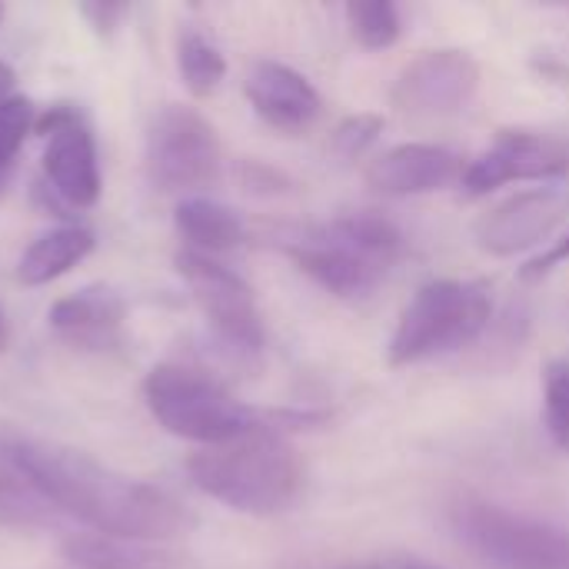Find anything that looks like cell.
<instances>
[{"instance_id":"f1b7e54d","label":"cell","mask_w":569,"mask_h":569,"mask_svg":"<svg viewBox=\"0 0 569 569\" xmlns=\"http://www.w3.org/2000/svg\"><path fill=\"white\" fill-rule=\"evenodd\" d=\"M7 347V323H3V313H0V350Z\"/></svg>"},{"instance_id":"5b68a950","label":"cell","mask_w":569,"mask_h":569,"mask_svg":"<svg viewBox=\"0 0 569 569\" xmlns=\"http://www.w3.org/2000/svg\"><path fill=\"white\" fill-rule=\"evenodd\" d=\"M143 400L167 433L200 447H220L260 427L257 413L223 383L180 363L153 367L143 380Z\"/></svg>"},{"instance_id":"9c48e42d","label":"cell","mask_w":569,"mask_h":569,"mask_svg":"<svg viewBox=\"0 0 569 569\" xmlns=\"http://www.w3.org/2000/svg\"><path fill=\"white\" fill-rule=\"evenodd\" d=\"M569 173V137L557 133H530V130H503L490 150H483L463 170V193L483 197L513 180H557Z\"/></svg>"},{"instance_id":"7c38bea8","label":"cell","mask_w":569,"mask_h":569,"mask_svg":"<svg viewBox=\"0 0 569 569\" xmlns=\"http://www.w3.org/2000/svg\"><path fill=\"white\" fill-rule=\"evenodd\" d=\"M37 130L47 137L43 177L50 190L73 210H87L100 200V160L87 123L70 107H53Z\"/></svg>"},{"instance_id":"484cf974","label":"cell","mask_w":569,"mask_h":569,"mask_svg":"<svg viewBox=\"0 0 569 569\" xmlns=\"http://www.w3.org/2000/svg\"><path fill=\"white\" fill-rule=\"evenodd\" d=\"M243 173H247V187H253V190H283L280 183H283V177L280 173H273L270 167H260V163H247L243 167Z\"/></svg>"},{"instance_id":"6da1fadb","label":"cell","mask_w":569,"mask_h":569,"mask_svg":"<svg viewBox=\"0 0 569 569\" xmlns=\"http://www.w3.org/2000/svg\"><path fill=\"white\" fill-rule=\"evenodd\" d=\"M0 460L43 503L103 537L167 543L190 527L187 510L163 490L123 477L93 457L0 423Z\"/></svg>"},{"instance_id":"30bf717a","label":"cell","mask_w":569,"mask_h":569,"mask_svg":"<svg viewBox=\"0 0 569 569\" xmlns=\"http://www.w3.org/2000/svg\"><path fill=\"white\" fill-rule=\"evenodd\" d=\"M480 90V63L467 50H427L403 67L393 87V103L417 117L460 113Z\"/></svg>"},{"instance_id":"4fadbf2b","label":"cell","mask_w":569,"mask_h":569,"mask_svg":"<svg viewBox=\"0 0 569 569\" xmlns=\"http://www.w3.org/2000/svg\"><path fill=\"white\" fill-rule=\"evenodd\" d=\"M460 153L437 143H400L367 167V183L387 197H420L463 180Z\"/></svg>"},{"instance_id":"e0dca14e","label":"cell","mask_w":569,"mask_h":569,"mask_svg":"<svg viewBox=\"0 0 569 569\" xmlns=\"http://www.w3.org/2000/svg\"><path fill=\"white\" fill-rule=\"evenodd\" d=\"M173 223H177L180 237L190 243L187 250L203 253V257L227 253V250L240 247L243 237H247L243 220L230 207H223L217 200H207V197L180 200L177 213H173Z\"/></svg>"},{"instance_id":"d4e9b609","label":"cell","mask_w":569,"mask_h":569,"mask_svg":"<svg viewBox=\"0 0 569 569\" xmlns=\"http://www.w3.org/2000/svg\"><path fill=\"white\" fill-rule=\"evenodd\" d=\"M340 569H443L427 563V560H417V557H383V560H363V563H350V567Z\"/></svg>"},{"instance_id":"7a4b0ae2","label":"cell","mask_w":569,"mask_h":569,"mask_svg":"<svg viewBox=\"0 0 569 569\" xmlns=\"http://www.w3.org/2000/svg\"><path fill=\"white\" fill-rule=\"evenodd\" d=\"M187 473L200 493L250 517L287 510L303 480L297 450L270 427H253L230 443L203 447L190 457Z\"/></svg>"},{"instance_id":"83f0119b","label":"cell","mask_w":569,"mask_h":569,"mask_svg":"<svg viewBox=\"0 0 569 569\" xmlns=\"http://www.w3.org/2000/svg\"><path fill=\"white\" fill-rule=\"evenodd\" d=\"M13 80H17V77H13L10 63H3V60H0V103L10 97V90H13Z\"/></svg>"},{"instance_id":"2e32d148","label":"cell","mask_w":569,"mask_h":569,"mask_svg":"<svg viewBox=\"0 0 569 569\" xmlns=\"http://www.w3.org/2000/svg\"><path fill=\"white\" fill-rule=\"evenodd\" d=\"M63 557L77 569H197V563L150 540L103 537V533H73L63 540Z\"/></svg>"},{"instance_id":"ffe728a7","label":"cell","mask_w":569,"mask_h":569,"mask_svg":"<svg viewBox=\"0 0 569 569\" xmlns=\"http://www.w3.org/2000/svg\"><path fill=\"white\" fill-rule=\"evenodd\" d=\"M347 23L357 43H363L367 50H387L400 40V10L390 0L347 3Z\"/></svg>"},{"instance_id":"603a6c76","label":"cell","mask_w":569,"mask_h":569,"mask_svg":"<svg viewBox=\"0 0 569 569\" xmlns=\"http://www.w3.org/2000/svg\"><path fill=\"white\" fill-rule=\"evenodd\" d=\"M380 133H383V117H377V113H357V117H347L333 130L330 147H333V153L340 160H357V157H363L377 143Z\"/></svg>"},{"instance_id":"44dd1931","label":"cell","mask_w":569,"mask_h":569,"mask_svg":"<svg viewBox=\"0 0 569 569\" xmlns=\"http://www.w3.org/2000/svg\"><path fill=\"white\" fill-rule=\"evenodd\" d=\"M543 413L553 443L569 450V363L563 360H553L543 373Z\"/></svg>"},{"instance_id":"ba28073f","label":"cell","mask_w":569,"mask_h":569,"mask_svg":"<svg viewBox=\"0 0 569 569\" xmlns=\"http://www.w3.org/2000/svg\"><path fill=\"white\" fill-rule=\"evenodd\" d=\"M173 263L183 283L190 287L197 307L203 310L207 323L213 327L217 340L227 343L233 353L257 357L263 350V317L257 310L250 283L213 257L193 250H180Z\"/></svg>"},{"instance_id":"cb8c5ba5","label":"cell","mask_w":569,"mask_h":569,"mask_svg":"<svg viewBox=\"0 0 569 569\" xmlns=\"http://www.w3.org/2000/svg\"><path fill=\"white\" fill-rule=\"evenodd\" d=\"M569 260V233L563 240H557L550 250H543L540 257H533L523 270H520V277L523 280H537V277H543V273H550V270H557L560 263H567Z\"/></svg>"},{"instance_id":"8992f818","label":"cell","mask_w":569,"mask_h":569,"mask_svg":"<svg viewBox=\"0 0 569 569\" xmlns=\"http://www.w3.org/2000/svg\"><path fill=\"white\" fill-rule=\"evenodd\" d=\"M453 530L490 569H569L567 530L490 500H460L453 507Z\"/></svg>"},{"instance_id":"9a60e30c","label":"cell","mask_w":569,"mask_h":569,"mask_svg":"<svg viewBox=\"0 0 569 569\" xmlns=\"http://www.w3.org/2000/svg\"><path fill=\"white\" fill-rule=\"evenodd\" d=\"M123 300L107 287H83L63 300H57L47 313L57 337H63L77 350H113L123 333Z\"/></svg>"},{"instance_id":"d6986e66","label":"cell","mask_w":569,"mask_h":569,"mask_svg":"<svg viewBox=\"0 0 569 569\" xmlns=\"http://www.w3.org/2000/svg\"><path fill=\"white\" fill-rule=\"evenodd\" d=\"M177 67H180V77L187 83V90L193 97H210L223 77H227V60L220 53V47L203 37L200 30H183L180 40H177Z\"/></svg>"},{"instance_id":"277c9868","label":"cell","mask_w":569,"mask_h":569,"mask_svg":"<svg viewBox=\"0 0 569 569\" xmlns=\"http://www.w3.org/2000/svg\"><path fill=\"white\" fill-rule=\"evenodd\" d=\"M493 313L490 290L473 280H430L403 307L387 347L393 367L423 363L430 357L473 343Z\"/></svg>"},{"instance_id":"7402d4cb","label":"cell","mask_w":569,"mask_h":569,"mask_svg":"<svg viewBox=\"0 0 569 569\" xmlns=\"http://www.w3.org/2000/svg\"><path fill=\"white\" fill-rule=\"evenodd\" d=\"M33 127V107L27 97H7L0 103V177L20 153L27 133Z\"/></svg>"},{"instance_id":"5bb4252c","label":"cell","mask_w":569,"mask_h":569,"mask_svg":"<svg viewBox=\"0 0 569 569\" xmlns=\"http://www.w3.org/2000/svg\"><path fill=\"white\" fill-rule=\"evenodd\" d=\"M247 97L253 110L277 130H303L320 117L317 87L293 67L277 60H257L247 73Z\"/></svg>"},{"instance_id":"ac0fdd59","label":"cell","mask_w":569,"mask_h":569,"mask_svg":"<svg viewBox=\"0 0 569 569\" xmlns=\"http://www.w3.org/2000/svg\"><path fill=\"white\" fill-rule=\"evenodd\" d=\"M93 250V233L83 230V227H57V230H47L43 237H37L23 257H20V267H17V277L20 283L27 287H43L63 273H70L80 260H87Z\"/></svg>"},{"instance_id":"f546056e","label":"cell","mask_w":569,"mask_h":569,"mask_svg":"<svg viewBox=\"0 0 569 569\" xmlns=\"http://www.w3.org/2000/svg\"><path fill=\"white\" fill-rule=\"evenodd\" d=\"M0 17H3V7H0Z\"/></svg>"},{"instance_id":"3957f363","label":"cell","mask_w":569,"mask_h":569,"mask_svg":"<svg viewBox=\"0 0 569 569\" xmlns=\"http://www.w3.org/2000/svg\"><path fill=\"white\" fill-rule=\"evenodd\" d=\"M283 250L327 293L363 297L400 260L403 233L383 213L357 210L290 237Z\"/></svg>"},{"instance_id":"4316f807","label":"cell","mask_w":569,"mask_h":569,"mask_svg":"<svg viewBox=\"0 0 569 569\" xmlns=\"http://www.w3.org/2000/svg\"><path fill=\"white\" fill-rule=\"evenodd\" d=\"M80 10H83V17L93 20L97 30H110L117 23V17L127 13V7H110V3H83Z\"/></svg>"},{"instance_id":"8fae6325","label":"cell","mask_w":569,"mask_h":569,"mask_svg":"<svg viewBox=\"0 0 569 569\" xmlns=\"http://www.w3.org/2000/svg\"><path fill=\"white\" fill-rule=\"evenodd\" d=\"M569 213V187L560 180L520 190L477 220V243L493 257H517L543 243Z\"/></svg>"},{"instance_id":"52a82bcc","label":"cell","mask_w":569,"mask_h":569,"mask_svg":"<svg viewBox=\"0 0 569 569\" xmlns=\"http://www.w3.org/2000/svg\"><path fill=\"white\" fill-rule=\"evenodd\" d=\"M220 140L207 117L190 107H163L147 130V177L167 193L200 190L220 177Z\"/></svg>"}]
</instances>
